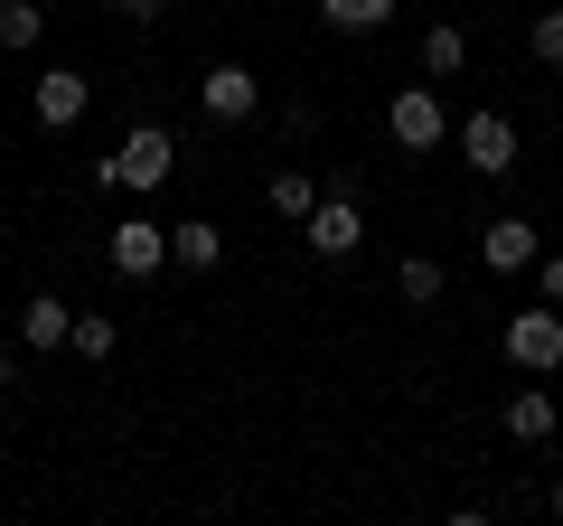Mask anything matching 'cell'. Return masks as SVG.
I'll return each instance as SVG.
<instances>
[{
  "label": "cell",
  "instance_id": "2",
  "mask_svg": "<svg viewBox=\"0 0 563 526\" xmlns=\"http://www.w3.org/2000/svg\"><path fill=\"white\" fill-rule=\"evenodd\" d=\"M301 244H310L320 263H347V254L366 244V207H357V188H347V179L320 188V207L301 217Z\"/></svg>",
  "mask_w": 563,
  "mask_h": 526
},
{
  "label": "cell",
  "instance_id": "8",
  "mask_svg": "<svg viewBox=\"0 0 563 526\" xmlns=\"http://www.w3.org/2000/svg\"><path fill=\"white\" fill-rule=\"evenodd\" d=\"M85 103H95V85H85L76 66H47V76L29 85V113H38L47 132H76V122H85Z\"/></svg>",
  "mask_w": 563,
  "mask_h": 526
},
{
  "label": "cell",
  "instance_id": "3",
  "mask_svg": "<svg viewBox=\"0 0 563 526\" xmlns=\"http://www.w3.org/2000/svg\"><path fill=\"white\" fill-rule=\"evenodd\" d=\"M385 132H395L404 151H442L451 142V113H442V85H395V103H385Z\"/></svg>",
  "mask_w": 563,
  "mask_h": 526
},
{
  "label": "cell",
  "instance_id": "18",
  "mask_svg": "<svg viewBox=\"0 0 563 526\" xmlns=\"http://www.w3.org/2000/svg\"><path fill=\"white\" fill-rule=\"evenodd\" d=\"M66 348H76V358H113V348H122V320H103V310H76Z\"/></svg>",
  "mask_w": 563,
  "mask_h": 526
},
{
  "label": "cell",
  "instance_id": "6",
  "mask_svg": "<svg viewBox=\"0 0 563 526\" xmlns=\"http://www.w3.org/2000/svg\"><path fill=\"white\" fill-rule=\"evenodd\" d=\"M461 161L479 169V179H507V169H517V122H507L498 103H479V113L461 122Z\"/></svg>",
  "mask_w": 563,
  "mask_h": 526
},
{
  "label": "cell",
  "instance_id": "13",
  "mask_svg": "<svg viewBox=\"0 0 563 526\" xmlns=\"http://www.w3.org/2000/svg\"><path fill=\"white\" fill-rule=\"evenodd\" d=\"M413 57H422V76H432V85H451V76L470 66V39H461L451 20H432V29H422V47H413Z\"/></svg>",
  "mask_w": 563,
  "mask_h": 526
},
{
  "label": "cell",
  "instance_id": "10",
  "mask_svg": "<svg viewBox=\"0 0 563 526\" xmlns=\"http://www.w3.org/2000/svg\"><path fill=\"white\" fill-rule=\"evenodd\" d=\"M169 263H179V273H217V263H225V226L179 217V226H169Z\"/></svg>",
  "mask_w": 563,
  "mask_h": 526
},
{
  "label": "cell",
  "instance_id": "15",
  "mask_svg": "<svg viewBox=\"0 0 563 526\" xmlns=\"http://www.w3.org/2000/svg\"><path fill=\"white\" fill-rule=\"evenodd\" d=\"M395 292H404V302H413V310H432V302H442V292H451L442 254H404V263H395Z\"/></svg>",
  "mask_w": 563,
  "mask_h": 526
},
{
  "label": "cell",
  "instance_id": "12",
  "mask_svg": "<svg viewBox=\"0 0 563 526\" xmlns=\"http://www.w3.org/2000/svg\"><path fill=\"white\" fill-rule=\"evenodd\" d=\"M66 329H76V310L57 302V292H38V302H20V348H38V358H57Z\"/></svg>",
  "mask_w": 563,
  "mask_h": 526
},
{
  "label": "cell",
  "instance_id": "17",
  "mask_svg": "<svg viewBox=\"0 0 563 526\" xmlns=\"http://www.w3.org/2000/svg\"><path fill=\"white\" fill-rule=\"evenodd\" d=\"M38 39H47V10H38V0H0V47H20V57H29Z\"/></svg>",
  "mask_w": 563,
  "mask_h": 526
},
{
  "label": "cell",
  "instance_id": "7",
  "mask_svg": "<svg viewBox=\"0 0 563 526\" xmlns=\"http://www.w3.org/2000/svg\"><path fill=\"white\" fill-rule=\"evenodd\" d=\"M198 103H207V122H254L263 113V76H254V66H235V57H217V66H207V85H198Z\"/></svg>",
  "mask_w": 563,
  "mask_h": 526
},
{
  "label": "cell",
  "instance_id": "22",
  "mask_svg": "<svg viewBox=\"0 0 563 526\" xmlns=\"http://www.w3.org/2000/svg\"><path fill=\"white\" fill-rule=\"evenodd\" d=\"M0 385H10V348H0Z\"/></svg>",
  "mask_w": 563,
  "mask_h": 526
},
{
  "label": "cell",
  "instance_id": "1",
  "mask_svg": "<svg viewBox=\"0 0 563 526\" xmlns=\"http://www.w3.org/2000/svg\"><path fill=\"white\" fill-rule=\"evenodd\" d=\"M169 169H179V142H169L161 122H132L113 151L95 161V179L103 188H132V198H151V188H169Z\"/></svg>",
  "mask_w": 563,
  "mask_h": 526
},
{
  "label": "cell",
  "instance_id": "16",
  "mask_svg": "<svg viewBox=\"0 0 563 526\" xmlns=\"http://www.w3.org/2000/svg\"><path fill=\"white\" fill-rule=\"evenodd\" d=\"M263 207H273L282 226H301L310 207H320V179H310V169H273V188H263Z\"/></svg>",
  "mask_w": 563,
  "mask_h": 526
},
{
  "label": "cell",
  "instance_id": "14",
  "mask_svg": "<svg viewBox=\"0 0 563 526\" xmlns=\"http://www.w3.org/2000/svg\"><path fill=\"white\" fill-rule=\"evenodd\" d=\"M320 20L339 39H376V29H395V0H320Z\"/></svg>",
  "mask_w": 563,
  "mask_h": 526
},
{
  "label": "cell",
  "instance_id": "24",
  "mask_svg": "<svg viewBox=\"0 0 563 526\" xmlns=\"http://www.w3.org/2000/svg\"><path fill=\"white\" fill-rule=\"evenodd\" d=\"M0 244H10V226H0Z\"/></svg>",
  "mask_w": 563,
  "mask_h": 526
},
{
  "label": "cell",
  "instance_id": "20",
  "mask_svg": "<svg viewBox=\"0 0 563 526\" xmlns=\"http://www.w3.org/2000/svg\"><path fill=\"white\" fill-rule=\"evenodd\" d=\"M536 283H544V302L563 310V244H554V254H536Z\"/></svg>",
  "mask_w": 563,
  "mask_h": 526
},
{
  "label": "cell",
  "instance_id": "23",
  "mask_svg": "<svg viewBox=\"0 0 563 526\" xmlns=\"http://www.w3.org/2000/svg\"><path fill=\"white\" fill-rule=\"evenodd\" d=\"M554 517H563V480H554Z\"/></svg>",
  "mask_w": 563,
  "mask_h": 526
},
{
  "label": "cell",
  "instance_id": "19",
  "mask_svg": "<svg viewBox=\"0 0 563 526\" xmlns=\"http://www.w3.org/2000/svg\"><path fill=\"white\" fill-rule=\"evenodd\" d=\"M526 57H536V66H563V10H536V20H526Z\"/></svg>",
  "mask_w": 563,
  "mask_h": 526
},
{
  "label": "cell",
  "instance_id": "21",
  "mask_svg": "<svg viewBox=\"0 0 563 526\" xmlns=\"http://www.w3.org/2000/svg\"><path fill=\"white\" fill-rule=\"evenodd\" d=\"M122 10H132V20H161V10H169V0H122Z\"/></svg>",
  "mask_w": 563,
  "mask_h": 526
},
{
  "label": "cell",
  "instance_id": "4",
  "mask_svg": "<svg viewBox=\"0 0 563 526\" xmlns=\"http://www.w3.org/2000/svg\"><path fill=\"white\" fill-rule=\"evenodd\" d=\"M507 366L517 376H554L563 366V310H507Z\"/></svg>",
  "mask_w": 563,
  "mask_h": 526
},
{
  "label": "cell",
  "instance_id": "11",
  "mask_svg": "<svg viewBox=\"0 0 563 526\" xmlns=\"http://www.w3.org/2000/svg\"><path fill=\"white\" fill-rule=\"evenodd\" d=\"M507 442H554V395L544 385H507Z\"/></svg>",
  "mask_w": 563,
  "mask_h": 526
},
{
  "label": "cell",
  "instance_id": "5",
  "mask_svg": "<svg viewBox=\"0 0 563 526\" xmlns=\"http://www.w3.org/2000/svg\"><path fill=\"white\" fill-rule=\"evenodd\" d=\"M103 263H113L122 283H151V273L169 263V226L161 217H122L113 235H103Z\"/></svg>",
  "mask_w": 563,
  "mask_h": 526
},
{
  "label": "cell",
  "instance_id": "9",
  "mask_svg": "<svg viewBox=\"0 0 563 526\" xmlns=\"http://www.w3.org/2000/svg\"><path fill=\"white\" fill-rule=\"evenodd\" d=\"M536 254H544V244H536V226H526V217H498V226H479V263H488V273H526Z\"/></svg>",
  "mask_w": 563,
  "mask_h": 526
}]
</instances>
